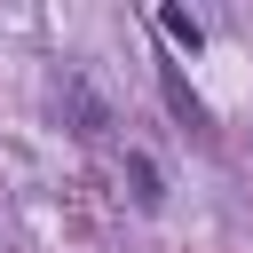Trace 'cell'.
<instances>
[{
  "instance_id": "6da1fadb",
  "label": "cell",
  "mask_w": 253,
  "mask_h": 253,
  "mask_svg": "<svg viewBox=\"0 0 253 253\" xmlns=\"http://www.w3.org/2000/svg\"><path fill=\"white\" fill-rule=\"evenodd\" d=\"M158 87H166V103H174V119H182V126H198V134H206V103H198V95H190V79H182V63H174V55H166V63H158Z\"/></svg>"
},
{
  "instance_id": "7a4b0ae2",
  "label": "cell",
  "mask_w": 253,
  "mask_h": 253,
  "mask_svg": "<svg viewBox=\"0 0 253 253\" xmlns=\"http://www.w3.org/2000/svg\"><path fill=\"white\" fill-rule=\"evenodd\" d=\"M126 182H134V206H142V213H150V206L166 198V190H158V166H150L142 150H126Z\"/></svg>"
},
{
  "instance_id": "3957f363",
  "label": "cell",
  "mask_w": 253,
  "mask_h": 253,
  "mask_svg": "<svg viewBox=\"0 0 253 253\" xmlns=\"http://www.w3.org/2000/svg\"><path fill=\"white\" fill-rule=\"evenodd\" d=\"M158 32H166L174 47H198V40H206V24H198L190 8H158Z\"/></svg>"
}]
</instances>
